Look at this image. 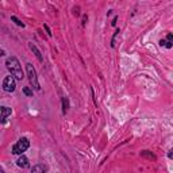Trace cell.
I'll list each match as a JSON object with an SVG mask.
<instances>
[{
    "instance_id": "cell-1",
    "label": "cell",
    "mask_w": 173,
    "mask_h": 173,
    "mask_svg": "<svg viewBox=\"0 0 173 173\" xmlns=\"http://www.w3.org/2000/svg\"><path fill=\"white\" fill-rule=\"evenodd\" d=\"M6 65H7V69L11 72V76H14L16 80H22L23 77H25L23 76L22 66H20V64H19L16 57H10V58H7Z\"/></svg>"
},
{
    "instance_id": "cell-2",
    "label": "cell",
    "mask_w": 173,
    "mask_h": 173,
    "mask_svg": "<svg viewBox=\"0 0 173 173\" xmlns=\"http://www.w3.org/2000/svg\"><path fill=\"white\" fill-rule=\"evenodd\" d=\"M26 70H27V76H29L30 84H31L35 91H39L41 87H39L38 79H37V72H35V69H34V66L31 64H26Z\"/></svg>"
},
{
    "instance_id": "cell-3",
    "label": "cell",
    "mask_w": 173,
    "mask_h": 173,
    "mask_svg": "<svg viewBox=\"0 0 173 173\" xmlns=\"http://www.w3.org/2000/svg\"><path fill=\"white\" fill-rule=\"evenodd\" d=\"M29 146H30L29 140H27V138H20V140L16 142L15 145H14L12 153L14 154H23L27 149H29Z\"/></svg>"
},
{
    "instance_id": "cell-4",
    "label": "cell",
    "mask_w": 173,
    "mask_h": 173,
    "mask_svg": "<svg viewBox=\"0 0 173 173\" xmlns=\"http://www.w3.org/2000/svg\"><path fill=\"white\" fill-rule=\"evenodd\" d=\"M16 88V79L14 76H7L3 80V89L6 92H14Z\"/></svg>"
},
{
    "instance_id": "cell-5",
    "label": "cell",
    "mask_w": 173,
    "mask_h": 173,
    "mask_svg": "<svg viewBox=\"0 0 173 173\" xmlns=\"http://www.w3.org/2000/svg\"><path fill=\"white\" fill-rule=\"evenodd\" d=\"M16 164H18L19 168H27L29 167V158L25 157V155H20L18 161H16Z\"/></svg>"
},
{
    "instance_id": "cell-6",
    "label": "cell",
    "mask_w": 173,
    "mask_h": 173,
    "mask_svg": "<svg viewBox=\"0 0 173 173\" xmlns=\"http://www.w3.org/2000/svg\"><path fill=\"white\" fill-rule=\"evenodd\" d=\"M46 172V167L43 165H34L33 169H31V173H45Z\"/></svg>"
},
{
    "instance_id": "cell-7",
    "label": "cell",
    "mask_w": 173,
    "mask_h": 173,
    "mask_svg": "<svg viewBox=\"0 0 173 173\" xmlns=\"http://www.w3.org/2000/svg\"><path fill=\"white\" fill-rule=\"evenodd\" d=\"M30 49H31L33 52H34V54L37 56V58H38V60L41 61V62H42V61H43V57H42V54H41L39 50L37 49V46H35V45H33V43H30Z\"/></svg>"
},
{
    "instance_id": "cell-8",
    "label": "cell",
    "mask_w": 173,
    "mask_h": 173,
    "mask_svg": "<svg viewBox=\"0 0 173 173\" xmlns=\"http://www.w3.org/2000/svg\"><path fill=\"white\" fill-rule=\"evenodd\" d=\"M11 115V108L8 107H2V122H6V118Z\"/></svg>"
},
{
    "instance_id": "cell-9",
    "label": "cell",
    "mask_w": 173,
    "mask_h": 173,
    "mask_svg": "<svg viewBox=\"0 0 173 173\" xmlns=\"http://www.w3.org/2000/svg\"><path fill=\"white\" fill-rule=\"evenodd\" d=\"M160 45L161 46H165L167 49H171V47H172V43L169 42V41H167V39H161L160 41Z\"/></svg>"
},
{
    "instance_id": "cell-10",
    "label": "cell",
    "mask_w": 173,
    "mask_h": 173,
    "mask_svg": "<svg viewBox=\"0 0 173 173\" xmlns=\"http://www.w3.org/2000/svg\"><path fill=\"white\" fill-rule=\"evenodd\" d=\"M62 107H64V114L68 111V107H69V101H68L66 97H64L62 99Z\"/></svg>"
},
{
    "instance_id": "cell-11",
    "label": "cell",
    "mask_w": 173,
    "mask_h": 173,
    "mask_svg": "<svg viewBox=\"0 0 173 173\" xmlns=\"http://www.w3.org/2000/svg\"><path fill=\"white\" fill-rule=\"evenodd\" d=\"M11 19H12L14 22H15V23H16V25H18V26H20V27H25V25H23V23L20 22V20H19L18 18H16V16H11Z\"/></svg>"
},
{
    "instance_id": "cell-12",
    "label": "cell",
    "mask_w": 173,
    "mask_h": 173,
    "mask_svg": "<svg viewBox=\"0 0 173 173\" xmlns=\"http://www.w3.org/2000/svg\"><path fill=\"white\" fill-rule=\"evenodd\" d=\"M23 92H25V93L27 95V96H31V95H33V91L30 89L29 87H25V88H23Z\"/></svg>"
},
{
    "instance_id": "cell-13",
    "label": "cell",
    "mask_w": 173,
    "mask_h": 173,
    "mask_svg": "<svg viewBox=\"0 0 173 173\" xmlns=\"http://www.w3.org/2000/svg\"><path fill=\"white\" fill-rule=\"evenodd\" d=\"M167 41H169V42H173V34H168V37H167Z\"/></svg>"
},
{
    "instance_id": "cell-14",
    "label": "cell",
    "mask_w": 173,
    "mask_h": 173,
    "mask_svg": "<svg viewBox=\"0 0 173 173\" xmlns=\"http://www.w3.org/2000/svg\"><path fill=\"white\" fill-rule=\"evenodd\" d=\"M45 29H46V31H47V34H49V37L52 35V33H50V30H49V27H47L46 25H45Z\"/></svg>"
},
{
    "instance_id": "cell-15",
    "label": "cell",
    "mask_w": 173,
    "mask_h": 173,
    "mask_svg": "<svg viewBox=\"0 0 173 173\" xmlns=\"http://www.w3.org/2000/svg\"><path fill=\"white\" fill-rule=\"evenodd\" d=\"M168 155H169V158H173V153H169Z\"/></svg>"
},
{
    "instance_id": "cell-16",
    "label": "cell",
    "mask_w": 173,
    "mask_h": 173,
    "mask_svg": "<svg viewBox=\"0 0 173 173\" xmlns=\"http://www.w3.org/2000/svg\"><path fill=\"white\" fill-rule=\"evenodd\" d=\"M0 173H4V171H3V169H0Z\"/></svg>"
}]
</instances>
